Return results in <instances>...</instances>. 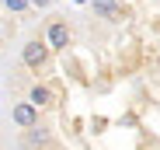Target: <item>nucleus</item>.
Listing matches in <instances>:
<instances>
[{
	"label": "nucleus",
	"instance_id": "f257e3e1",
	"mask_svg": "<svg viewBox=\"0 0 160 150\" xmlns=\"http://www.w3.org/2000/svg\"><path fill=\"white\" fill-rule=\"evenodd\" d=\"M21 63L24 70H32V73H45L49 63H52V49L45 45V39H28L21 45Z\"/></svg>",
	"mask_w": 160,
	"mask_h": 150
},
{
	"label": "nucleus",
	"instance_id": "f03ea898",
	"mask_svg": "<svg viewBox=\"0 0 160 150\" xmlns=\"http://www.w3.org/2000/svg\"><path fill=\"white\" fill-rule=\"evenodd\" d=\"M45 45L52 49V53H66V49L73 45V28H70L63 18H52L45 24Z\"/></svg>",
	"mask_w": 160,
	"mask_h": 150
},
{
	"label": "nucleus",
	"instance_id": "7ed1b4c3",
	"mask_svg": "<svg viewBox=\"0 0 160 150\" xmlns=\"http://www.w3.org/2000/svg\"><path fill=\"white\" fill-rule=\"evenodd\" d=\"M11 119H14L18 129H35V126H38V108H35L32 101H18V105L11 108Z\"/></svg>",
	"mask_w": 160,
	"mask_h": 150
},
{
	"label": "nucleus",
	"instance_id": "20e7f679",
	"mask_svg": "<svg viewBox=\"0 0 160 150\" xmlns=\"http://www.w3.org/2000/svg\"><path fill=\"white\" fill-rule=\"evenodd\" d=\"M24 101H32V105H35L38 112H42V108H52V105H56V91H52L49 84H42V80H35Z\"/></svg>",
	"mask_w": 160,
	"mask_h": 150
},
{
	"label": "nucleus",
	"instance_id": "39448f33",
	"mask_svg": "<svg viewBox=\"0 0 160 150\" xmlns=\"http://www.w3.org/2000/svg\"><path fill=\"white\" fill-rule=\"evenodd\" d=\"M91 7H94L104 21H118V18H122V4H118V0H91Z\"/></svg>",
	"mask_w": 160,
	"mask_h": 150
},
{
	"label": "nucleus",
	"instance_id": "423d86ee",
	"mask_svg": "<svg viewBox=\"0 0 160 150\" xmlns=\"http://www.w3.org/2000/svg\"><path fill=\"white\" fill-rule=\"evenodd\" d=\"M24 147H32V150L49 147V129H42V126H35V129H24Z\"/></svg>",
	"mask_w": 160,
	"mask_h": 150
},
{
	"label": "nucleus",
	"instance_id": "0eeeda50",
	"mask_svg": "<svg viewBox=\"0 0 160 150\" xmlns=\"http://www.w3.org/2000/svg\"><path fill=\"white\" fill-rule=\"evenodd\" d=\"M0 4H4L7 11H14V14H24V11H28L32 4H28V0H0Z\"/></svg>",
	"mask_w": 160,
	"mask_h": 150
},
{
	"label": "nucleus",
	"instance_id": "6e6552de",
	"mask_svg": "<svg viewBox=\"0 0 160 150\" xmlns=\"http://www.w3.org/2000/svg\"><path fill=\"white\" fill-rule=\"evenodd\" d=\"M28 4H32V7H38V11H45V7L52 4V0H28Z\"/></svg>",
	"mask_w": 160,
	"mask_h": 150
},
{
	"label": "nucleus",
	"instance_id": "1a4fd4ad",
	"mask_svg": "<svg viewBox=\"0 0 160 150\" xmlns=\"http://www.w3.org/2000/svg\"><path fill=\"white\" fill-rule=\"evenodd\" d=\"M42 150H56V147H42Z\"/></svg>",
	"mask_w": 160,
	"mask_h": 150
}]
</instances>
